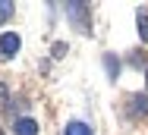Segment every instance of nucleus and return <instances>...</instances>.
<instances>
[{"instance_id":"nucleus-1","label":"nucleus","mask_w":148,"mask_h":135,"mask_svg":"<svg viewBox=\"0 0 148 135\" xmlns=\"http://www.w3.org/2000/svg\"><path fill=\"white\" fill-rule=\"evenodd\" d=\"M19 44H22V41H19L16 31H3V35H0V60H10V57L19 50Z\"/></svg>"},{"instance_id":"nucleus-2","label":"nucleus","mask_w":148,"mask_h":135,"mask_svg":"<svg viewBox=\"0 0 148 135\" xmlns=\"http://www.w3.org/2000/svg\"><path fill=\"white\" fill-rule=\"evenodd\" d=\"M16 135H38V123L35 119H16Z\"/></svg>"},{"instance_id":"nucleus-3","label":"nucleus","mask_w":148,"mask_h":135,"mask_svg":"<svg viewBox=\"0 0 148 135\" xmlns=\"http://www.w3.org/2000/svg\"><path fill=\"white\" fill-rule=\"evenodd\" d=\"M136 22H139V38L148 44V10H145V6L136 13Z\"/></svg>"},{"instance_id":"nucleus-4","label":"nucleus","mask_w":148,"mask_h":135,"mask_svg":"<svg viewBox=\"0 0 148 135\" xmlns=\"http://www.w3.org/2000/svg\"><path fill=\"white\" fill-rule=\"evenodd\" d=\"M63 135H91V129L85 126V123H69V126H66V132H63Z\"/></svg>"},{"instance_id":"nucleus-5","label":"nucleus","mask_w":148,"mask_h":135,"mask_svg":"<svg viewBox=\"0 0 148 135\" xmlns=\"http://www.w3.org/2000/svg\"><path fill=\"white\" fill-rule=\"evenodd\" d=\"M10 16H13V3L10 0H0V22H6Z\"/></svg>"},{"instance_id":"nucleus-6","label":"nucleus","mask_w":148,"mask_h":135,"mask_svg":"<svg viewBox=\"0 0 148 135\" xmlns=\"http://www.w3.org/2000/svg\"><path fill=\"white\" fill-rule=\"evenodd\" d=\"M6 101H10V91H6V85H0V110L6 107Z\"/></svg>"},{"instance_id":"nucleus-7","label":"nucleus","mask_w":148,"mask_h":135,"mask_svg":"<svg viewBox=\"0 0 148 135\" xmlns=\"http://www.w3.org/2000/svg\"><path fill=\"white\" fill-rule=\"evenodd\" d=\"M0 135H3V132H0Z\"/></svg>"}]
</instances>
